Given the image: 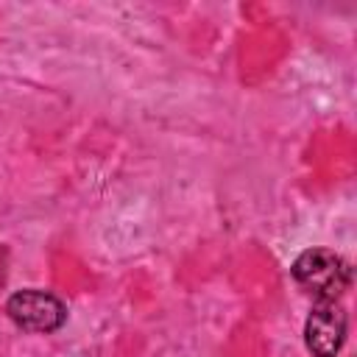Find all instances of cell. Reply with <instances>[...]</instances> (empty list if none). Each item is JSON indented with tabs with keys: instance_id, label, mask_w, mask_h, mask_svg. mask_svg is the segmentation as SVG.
Returning <instances> with one entry per match:
<instances>
[{
	"instance_id": "obj_2",
	"label": "cell",
	"mask_w": 357,
	"mask_h": 357,
	"mask_svg": "<svg viewBox=\"0 0 357 357\" xmlns=\"http://www.w3.org/2000/svg\"><path fill=\"white\" fill-rule=\"evenodd\" d=\"M8 318L28 332H56L67 321V307L45 290H20L6 304Z\"/></svg>"
},
{
	"instance_id": "obj_1",
	"label": "cell",
	"mask_w": 357,
	"mask_h": 357,
	"mask_svg": "<svg viewBox=\"0 0 357 357\" xmlns=\"http://www.w3.org/2000/svg\"><path fill=\"white\" fill-rule=\"evenodd\" d=\"M293 279L301 290L315 296L318 301H337L349 282L351 271L343 257H337L329 248H310L293 262Z\"/></svg>"
},
{
	"instance_id": "obj_3",
	"label": "cell",
	"mask_w": 357,
	"mask_h": 357,
	"mask_svg": "<svg viewBox=\"0 0 357 357\" xmlns=\"http://www.w3.org/2000/svg\"><path fill=\"white\" fill-rule=\"evenodd\" d=\"M346 340V312L337 301H318L304 324V343L312 357H335Z\"/></svg>"
}]
</instances>
